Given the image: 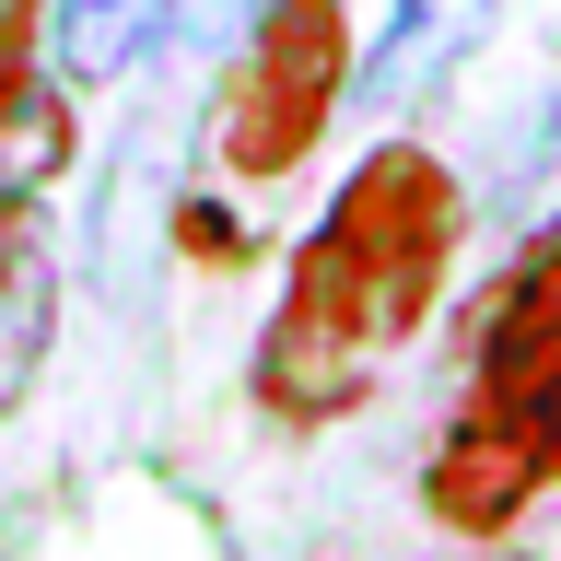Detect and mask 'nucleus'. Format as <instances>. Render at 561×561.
I'll return each instance as SVG.
<instances>
[{
	"label": "nucleus",
	"instance_id": "nucleus-1",
	"mask_svg": "<svg viewBox=\"0 0 561 561\" xmlns=\"http://www.w3.org/2000/svg\"><path fill=\"white\" fill-rule=\"evenodd\" d=\"M456 234H468L456 164L421 152V140H375V152L328 187L316 234L293 245V270H280V316H270V340H257V398H270L280 421L351 410L386 351L433 328Z\"/></svg>",
	"mask_w": 561,
	"mask_h": 561
},
{
	"label": "nucleus",
	"instance_id": "nucleus-5",
	"mask_svg": "<svg viewBox=\"0 0 561 561\" xmlns=\"http://www.w3.org/2000/svg\"><path fill=\"white\" fill-rule=\"evenodd\" d=\"M175 12L187 0H35V35H47V70L70 94H94V82H117V70H140L164 47Z\"/></svg>",
	"mask_w": 561,
	"mask_h": 561
},
{
	"label": "nucleus",
	"instance_id": "nucleus-3",
	"mask_svg": "<svg viewBox=\"0 0 561 561\" xmlns=\"http://www.w3.org/2000/svg\"><path fill=\"white\" fill-rule=\"evenodd\" d=\"M340 94H351V0H270L234 82H222V175L280 187L328 140Z\"/></svg>",
	"mask_w": 561,
	"mask_h": 561
},
{
	"label": "nucleus",
	"instance_id": "nucleus-4",
	"mask_svg": "<svg viewBox=\"0 0 561 561\" xmlns=\"http://www.w3.org/2000/svg\"><path fill=\"white\" fill-rule=\"evenodd\" d=\"M491 12H503V0H386L375 47L351 59V105H363V117H421L456 70L480 59Z\"/></svg>",
	"mask_w": 561,
	"mask_h": 561
},
{
	"label": "nucleus",
	"instance_id": "nucleus-6",
	"mask_svg": "<svg viewBox=\"0 0 561 561\" xmlns=\"http://www.w3.org/2000/svg\"><path fill=\"white\" fill-rule=\"evenodd\" d=\"M0 270H12V222H0Z\"/></svg>",
	"mask_w": 561,
	"mask_h": 561
},
{
	"label": "nucleus",
	"instance_id": "nucleus-2",
	"mask_svg": "<svg viewBox=\"0 0 561 561\" xmlns=\"http://www.w3.org/2000/svg\"><path fill=\"white\" fill-rule=\"evenodd\" d=\"M538 491H561V222L480 305L468 410H456V433L421 468V503L445 526H468V538H503Z\"/></svg>",
	"mask_w": 561,
	"mask_h": 561
}]
</instances>
